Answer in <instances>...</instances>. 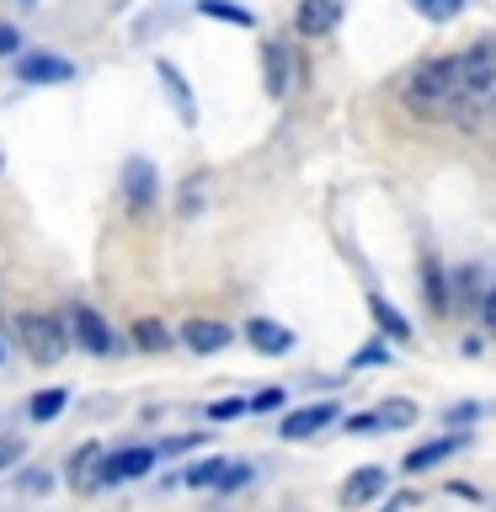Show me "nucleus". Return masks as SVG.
<instances>
[{
  "instance_id": "1",
  "label": "nucleus",
  "mask_w": 496,
  "mask_h": 512,
  "mask_svg": "<svg viewBox=\"0 0 496 512\" xmlns=\"http://www.w3.org/2000/svg\"><path fill=\"white\" fill-rule=\"evenodd\" d=\"M406 107L416 112L422 123H438V118H454L459 102H464V64L459 54H438V59H422L416 70L406 75Z\"/></svg>"
},
{
  "instance_id": "2",
  "label": "nucleus",
  "mask_w": 496,
  "mask_h": 512,
  "mask_svg": "<svg viewBox=\"0 0 496 512\" xmlns=\"http://www.w3.org/2000/svg\"><path fill=\"white\" fill-rule=\"evenodd\" d=\"M16 336H22L32 363H59L64 352H70V336H64V326L54 315H32V310L16 315Z\"/></svg>"
},
{
  "instance_id": "3",
  "label": "nucleus",
  "mask_w": 496,
  "mask_h": 512,
  "mask_svg": "<svg viewBox=\"0 0 496 512\" xmlns=\"http://www.w3.org/2000/svg\"><path fill=\"white\" fill-rule=\"evenodd\" d=\"M294 54H288V43H278V38H267L262 43V86H267V96L272 102H283L288 91H294Z\"/></svg>"
},
{
  "instance_id": "4",
  "label": "nucleus",
  "mask_w": 496,
  "mask_h": 512,
  "mask_svg": "<svg viewBox=\"0 0 496 512\" xmlns=\"http://www.w3.org/2000/svg\"><path fill=\"white\" fill-rule=\"evenodd\" d=\"M384 486H390V470H384V464H358V470L342 480V491H336V496H342L347 512H358V507L374 502V496H384Z\"/></svg>"
},
{
  "instance_id": "5",
  "label": "nucleus",
  "mask_w": 496,
  "mask_h": 512,
  "mask_svg": "<svg viewBox=\"0 0 496 512\" xmlns=\"http://www.w3.org/2000/svg\"><path fill=\"white\" fill-rule=\"evenodd\" d=\"M123 203H128V214H134V219H144L155 208V166H150V160L134 155L123 166Z\"/></svg>"
},
{
  "instance_id": "6",
  "label": "nucleus",
  "mask_w": 496,
  "mask_h": 512,
  "mask_svg": "<svg viewBox=\"0 0 496 512\" xmlns=\"http://www.w3.org/2000/svg\"><path fill=\"white\" fill-rule=\"evenodd\" d=\"M342 22V0H299L294 6V32L299 38H326Z\"/></svg>"
},
{
  "instance_id": "7",
  "label": "nucleus",
  "mask_w": 496,
  "mask_h": 512,
  "mask_svg": "<svg viewBox=\"0 0 496 512\" xmlns=\"http://www.w3.org/2000/svg\"><path fill=\"white\" fill-rule=\"evenodd\" d=\"M464 443H470V432H454V438H432V443H422V448H411V454L400 459V470H406V475H427V470H438V464L454 459Z\"/></svg>"
},
{
  "instance_id": "8",
  "label": "nucleus",
  "mask_w": 496,
  "mask_h": 512,
  "mask_svg": "<svg viewBox=\"0 0 496 512\" xmlns=\"http://www.w3.org/2000/svg\"><path fill=\"white\" fill-rule=\"evenodd\" d=\"M336 416H342V411H336V400H315V406H299V411H288L278 432H283L288 443H304L310 432H320L326 422H336Z\"/></svg>"
},
{
  "instance_id": "9",
  "label": "nucleus",
  "mask_w": 496,
  "mask_h": 512,
  "mask_svg": "<svg viewBox=\"0 0 496 512\" xmlns=\"http://www.w3.org/2000/svg\"><path fill=\"white\" fill-rule=\"evenodd\" d=\"M155 75H160V86H166V96H171V107H176V118H182V128H198V102H192V86L182 80V70H176L171 59H155Z\"/></svg>"
},
{
  "instance_id": "10",
  "label": "nucleus",
  "mask_w": 496,
  "mask_h": 512,
  "mask_svg": "<svg viewBox=\"0 0 496 512\" xmlns=\"http://www.w3.org/2000/svg\"><path fill=\"white\" fill-rule=\"evenodd\" d=\"M422 299H427L432 320H443L454 310V283H448V272L438 267V256H422Z\"/></svg>"
},
{
  "instance_id": "11",
  "label": "nucleus",
  "mask_w": 496,
  "mask_h": 512,
  "mask_svg": "<svg viewBox=\"0 0 496 512\" xmlns=\"http://www.w3.org/2000/svg\"><path fill=\"white\" fill-rule=\"evenodd\" d=\"M70 331H75V342L96 352V358H107L112 352V331H107V320L91 310V304H75V315H70Z\"/></svg>"
},
{
  "instance_id": "12",
  "label": "nucleus",
  "mask_w": 496,
  "mask_h": 512,
  "mask_svg": "<svg viewBox=\"0 0 496 512\" xmlns=\"http://www.w3.org/2000/svg\"><path fill=\"white\" fill-rule=\"evenodd\" d=\"M16 75H22L27 86H59V80H75V64L59 59V54H27L16 64Z\"/></svg>"
},
{
  "instance_id": "13",
  "label": "nucleus",
  "mask_w": 496,
  "mask_h": 512,
  "mask_svg": "<svg viewBox=\"0 0 496 512\" xmlns=\"http://www.w3.org/2000/svg\"><path fill=\"white\" fill-rule=\"evenodd\" d=\"M246 342L262 352V358H283V352H294V331L278 326V320H246Z\"/></svg>"
},
{
  "instance_id": "14",
  "label": "nucleus",
  "mask_w": 496,
  "mask_h": 512,
  "mask_svg": "<svg viewBox=\"0 0 496 512\" xmlns=\"http://www.w3.org/2000/svg\"><path fill=\"white\" fill-rule=\"evenodd\" d=\"M155 464V448H123L102 464V486H118V480H139Z\"/></svg>"
},
{
  "instance_id": "15",
  "label": "nucleus",
  "mask_w": 496,
  "mask_h": 512,
  "mask_svg": "<svg viewBox=\"0 0 496 512\" xmlns=\"http://www.w3.org/2000/svg\"><path fill=\"white\" fill-rule=\"evenodd\" d=\"M182 342L192 347V352H224L235 342V331L224 326V320H187L182 326Z\"/></svg>"
},
{
  "instance_id": "16",
  "label": "nucleus",
  "mask_w": 496,
  "mask_h": 512,
  "mask_svg": "<svg viewBox=\"0 0 496 512\" xmlns=\"http://www.w3.org/2000/svg\"><path fill=\"white\" fill-rule=\"evenodd\" d=\"M102 443H86V448H80V454L70 459V486L75 491H96V486H102Z\"/></svg>"
},
{
  "instance_id": "17",
  "label": "nucleus",
  "mask_w": 496,
  "mask_h": 512,
  "mask_svg": "<svg viewBox=\"0 0 496 512\" xmlns=\"http://www.w3.org/2000/svg\"><path fill=\"white\" fill-rule=\"evenodd\" d=\"M368 315H374V326H379V336H390V342H411V320L395 310L384 294H368Z\"/></svg>"
},
{
  "instance_id": "18",
  "label": "nucleus",
  "mask_w": 496,
  "mask_h": 512,
  "mask_svg": "<svg viewBox=\"0 0 496 512\" xmlns=\"http://www.w3.org/2000/svg\"><path fill=\"white\" fill-rule=\"evenodd\" d=\"M416 416H422V411H416V400H406V395H390V400H379V427L384 432H400V427H416Z\"/></svg>"
},
{
  "instance_id": "19",
  "label": "nucleus",
  "mask_w": 496,
  "mask_h": 512,
  "mask_svg": "<svg viewBox=\"0 0 496 512\" xmlns=\"http://www.w3.org/2000/svg\"><path fill=\"white\" fill-rule=\"evenodd\" d=\"M486 299V278H480V267H459L454 272V304H480Z\"/></svg>"
},
{
  "instance_id": "20",
  "label": "nucleus",
  "mask_w": 496,
  "mask_h": 512,
  "mask_svg": "<svg viewBox=\"0 0 496 512\" xmlns=\"http://www.w3.org/2000/svg\"><path fill=\"white\" fill-rule=\"evenodd\" d=\"M176 342V336L160 326V320H134V347H144V352H166Z\"/></svg>"
},
{
  "instance_id": "21",
  "label": "nucleus",
  "mask_w": 496,
  "mask_h": 512,
  "mask_svg": "<svg viewBox=\"0 0 496 512\" xmlns=\"http://www.w3.org/2000/svg\"><path fill=\"white\" fill-rule=\"evenodd\" d=\"M203 16H214V22H235V27H256V16L246 6H230V0H198Z\"/></svg>"
},
{
  "instance_id": "22",
  "label": "nucleus",
  "mask_w": 496,
  "mask_h": 512,
  "mask_svg": "<svg viewBox=\"0 0 496 512\" xmlns=\"http://www.w3.org/2000/svg\"><path fill=\"white\" fill-rule=\"evenodd\" d=\"M224 470H230L224 459H203V464H192V470L182 475V486H192V491H203V486H219V480H224Z\"/></svg>"
},
{
  "instance_id": "23",
  "label": "nucleus",
  "mask_w": 496,
  "mask_h": 512,
  "mask_svg": "<svg viewBox=\"0 0 496 512\" xmlns=\"http://www.w3.org/2000/svg\"><path fill=\"white\" fill-rule=\"evenodd\" d=\"M416 11L427 16V22H454V16L464 11V0H411Z\"/></svg>"
},
{
  "instance_id": "24",
  "label": "nucleus",
  "mask_w": 496,
  "mask_h": 512,
  "mask_svg": "<svg viewBox=\"0 0 496 512\" xmlns=\"http://www.w3.org/2000/svg\"><path fill=\"white\" fill-rule=\"evenodd\" d=\"M59 411H64V390H43V395H32V422H54Z\"/></svg>"
},
{
  "instance_id": "25",
  "label": "nucleus",
  "mask_w": 496,
  "mask_h": 512,
  "mask_svg": "<svg viewBox=\"0 0 496 512\" xmlns=\"http://www.w3.org/2000/svg\"><path fill=\"white\" fill-rule=\"evenodd\" d=\"M390 336H379V342H368L363 352H352V368H379V363H390Z\"/></svg>"
},
{
  "instance_id": "26",
  "label": "nucleus",
  "mask_w": 496,
  "mask_h": 512,
  "mask_svg": "<svg viewBox=\"0 0 496 512\" xmlns=\"http://www.w3.org/2000/svg\"><path fill=\"white\" fill-rule=\"evenodd\" d=\"M198 203H203V176H192V182L182 187V198H176V214L192 219V214H198Z\"/></svg>"
},
{
  "instance_id": "27",
  "label": "nucleus",
  "mask_w": 496,
  "mask_h": 512,
  "mask_svg": "<svg viewBox=\"0 0 496 512\" xmlns=\"http://www.w3.org/2000/svg\"><path fill=\"white\" fill-rule=\"evenodd\" d=\"M342 427L352 432V438H374V432H384V427H379V411H358V416H347Z\"/></svg>"
},
{
  "instance_id": "28",
  "label": "nucleus",
  "mask_w": 496,
  "mask_h": 512,
  "mask_svg": "<svg viewBox=\"0 0 496 512\" xmlns=\"http://www.w3.org/2000/svg\"><path fill=\"white\" fill-rule=\"evenodd\" d=\"M251 411V400H214L208 406V422H235V416H246Z\"/></svg>"
},
{
  "instance_id": "29",
  "label": "nucleus",
  "mask_w": 496,
  "mask_h": 512,
  "mask_svg": "<svg viewBox=\"0 0 496 512\" xmlns=\"http://www.w3.org/2000/svg\"><path fill=\"white\" fill-rule=\"evenodd\" d=\"M480 416H486V406H475V400H459V406H448L443 422H448V427H459V422H480Z\"/></svg>"
},
{
  "instance_id": "30",
  "label": "nucleus",
  "mask_w": 496,
  "mask_h": 512,
  "mask_svg": "<svg viewBox=\"0 0 496 512\" xmlns=\"http://www.w3.org/2000/svg\"><path fill=\"white\" fill-rule=\"evenodd\" d=\"M251 464H230V470H224V480H219V491H240V486H251Z\"/></svg>"
},
{
  "instance_id": "31",
  "label": "nucleus",
  "mask_w": 496,
  "mask_h": 512,
  "mask_svg": "<svg viewBox=\"0 0 496 512\" xmlns=\"http://www.w3.org/2000/svg\"><path fill=\"white\" fill-rule=\"evenodd\" d=\"M283 406V390L272 384V390H262V395H251V411H278Z\"/></svg>"
},
{
  "instance_id": "32",
  "label": "nucleus",
  "mask_w": 496,
  "mask_h": 512,
  "mask_svg": "<svg viewBox=\"0 0 496 512\" xmlns=\"http://www.w3.org/2000/svg\"><path fill=\"white\" fill-rule=\"evenodd\" d=\"M16 459H22V438H0V470L16 464Z\"/></svg>"
},
{
  "instance_id": "33",
  "label": "nucleus",
  "mask_w": 496,
  "mask_h": 512,
  "mask_svg": "<svg viewBox=\"0 0 496 512\" xmlns=\"http://www.w3.org/2000/svg\"><path fill=\"white\" fill-rule=\"evenodd\" d=\"M480 315H486V331L496 336V283L486 288V299H480Z\"/></svg>"
},
{
  "instance_id": "34",
  "label": "nucleus",
  "mask_w": 496,
  "mask_h": 512,
  "mask_svg": "<svg viewBox=\"0 0 496 512\" xmlns=\"http://www.w3.org/2000/svg\"><path fill=\"white\" fill-rule=\"evenodd\" d=\"M203 443V432H192V438H171V443H160V454H182V448H198Z\"/></svg>"
},
{
  "instance_id": "35",
  "label": "nucleus",
  "mask_w": 496,
  "mask_h": 512,
  "mask_svg": "<svg viewBox=\"0 0 496 512\" xmlns=\"http://www.w3.org/2000/svg\"><path fill=\"white\" fill-rule=\"evenodd\" d=\"M16 43H22V38H16V27H6V22H0V59H6V54H16Z\"/></svg>"
},
{
  "instance_id": "36",
  "label": "nucleus",
  "mask_w": 496,
  "mask_h": 512,
  "mask_svg": "<svg viewBox=\"0 0 496 512\" xmlns=\"http://www.w3.org/2000/svg\"><path fill=\"white\" fill-rule=\"evenodd\" d=\"M459 352H464V358H480V352H486V342H480V336H459Z\"/></svg>"
},
{
  "instance_id": "37",
  "label": "nucleus",
  "mask_w": 496,
  "mask_h": 512,
  "mask_svg": "<svg viewBox=\"0 0 496 512\" xmlns=\"http://www.w3.org/2000/svg\"><path fill=\"white\" fill-rule=\"evenodd\" d=\"M22 491H48V475H22Z\"/></svg>"
},
{
  "instance_id": "38",
  "label": "nucleus",
  "mask_w": 496,
  "mask_h": 512,
  "mask_svg": "<svg viewBox=\"0 0 496 512\" xmlns=\"http://www.w3.org/2000/svg\"><path fill=\"white\" fill-rule=\"evenodd\" d=\"M0 352H6V347H0Z\"/></svg>"
}]
</instances>
